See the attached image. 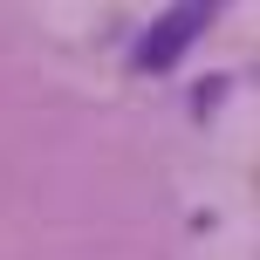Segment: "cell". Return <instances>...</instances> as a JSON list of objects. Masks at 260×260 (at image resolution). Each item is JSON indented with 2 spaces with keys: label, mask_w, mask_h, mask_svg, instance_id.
Listing matches in <instances>:
<instances>
[{
  "label": "cell",
  "mask_w": 260,
  "mask_h": 260,
  "mask_svg": "<svg viewBox=\"0 0 260 260\" xmlns=\"http://www.w3.org/2000/svg\"><path fill=\"white\" fill-rule=\"evenodd\" d=\"M212 0H185V7H165L151 27H144V41H137V69L144 76H165V69H178V55L192 48L199 35L212 27Z\"/></svg>",
  "instance_id": "cell-1"
}]
</instances>
